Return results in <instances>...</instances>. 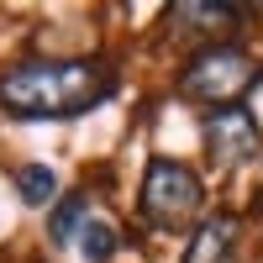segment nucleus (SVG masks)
<instances>
[{
    "instance_id": "f257e3e1",
    "label": "nucleus",
    "mask_w": 263,
    "mask_h": 263,
    "mask_svg": "<svg viewBox=\"0 0 263 263\" xmlns=\"http://www.w3.org/2000/svg\"><path fill=\"white\" fill-rule=\"evenodd\" d=\"M111 95L116 74L100 58H21L0 69V111L16 121H69Z\"/></svg>"
},
{
    "instance_id": "f03ea898",
    "label": "nucleus",
    "mask_w": 263,
    "mask_h": 263,
    "mask_svg": "<svg viewBox=\"0 0 263 263\" xmlns=\"http://www.w3.org/2000/svg\"><path fill=\"white\" fill-rule=\"evenodd\" d=\"M200 205H205L200 174L190 163H179V158H168V153H153L147 168H142V190H137L142 221L158 227V232H179L200 216Z\"/></svg>"
},
{
    "instance_id": "7ed1b4c3",
    "label": "nucleus",
    "mask_w": 263,
    "mask_h": 263,
    "mask_svg": "<svg viewBox=\"0 0 263 263\" xmlns=\"http://www.w3.org/2000/svg\"><path fill=\"white\" fill-rule=\"evenodd\" d=\"M48 237L79 263H111V253L121 248V232L116 221L105 216V205L95 200L90 190L79 195H63V200L48 211Z\"/></svg>"
},
{
    "instance_id": "20e7f679",
    "label": "nucleus",
    "mask_w": 263,
    "mask_h": 263,
    "mask_svg": "<svg viewBox=\"0 0 263 263\" xmlns=\"http://www.w3.org/2000/svg\"><path fill=\"white\" fill-rule=\"evenodd\" d=\"M253 79H258V63L242 48L221 42V48L195 53L179 69V95L211 105V111H227V105H242V95L253 90Z\"/></svg>"
},
{
    "instance_id": "39448f33",
    "label": "nucleus",
    "mask_w": 263,
    "mask_h": 263,
    "mask_svg": "<svg viewBox=\"0 0 263 263\" xmlns=\"http://www.w3.org/2000/svg\"><path fill=\"white\" fill-rule=\"evenodd\" d=\"M258 153H263V132L248 105H227V111L205 116V158L216 168H242Z\"/></svg>"
},
{
    "instance_id": "423d86ee",
    "label": "nucleus",
    "mask_w": 263,
    "mask_h": 263,
    "mask_svg": "<svg viewBox=\"0 0 263 263\" xmlns=\"http://www.w3.org/2000/svg\"><path fill=\"white\" fill-rule=\"evenodd\" d=\"M237 21H242V11L237 6H221V0H179L174 11H163V32L195 42V48H221V42L237 32Z\"/></svg>"
},
{
    "instance_id": "0eeeda50",
    "label": "nucleus",
    "mask_w": 263,
    "mask_h": 263,
    "mask_svg": "<svg viewBox=\"0 0 263 263\" xmlns=\"http://www.w3.org/2000/svg\"><path fill=\"white\" fill-rule=\"evenodd\" d=\"M232 242H237V221L227 211H216V216H205V221L190 232V248H184L179 263H227Z\"/></svg>"
},
{
    "instance_id": "6e6552de",
    "label": "nucleus",
    "mask_w": 263,
    "mask_h": 263,
    "mask_svg": "<svg viewBox=\"0 0 263 263\" xmlns=\"http://www.w3.org/2000/svg\"><path fill=\"white\" fill-rule=\"evenodd\" d=\"M58 190H63V179H58L53 163H21V168H16V195H21L27 205H58V200H63Z\"/></svg>"
}]
</instances>
